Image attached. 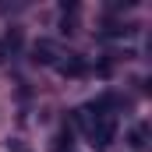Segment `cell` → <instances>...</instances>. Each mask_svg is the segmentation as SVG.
Returning a JSON list of instances; mask_svg holds the SVG:
<instances>
[{"mask_svg":"<svg viewBox=\"0 0 152 152\" xmlns=\"http://www.w3.org/2000/svg\"><path fill=\"white\" fill-rule=\"evenodd\" d=\"M85 134H88V145H92L96 152L110 149V145L117 142V117H96Z\"/></svg>","mask_w":152,"mask_h":152,"instance_id":"cell-1","label":"cell"},{"mask_svg":"<svg viewBox=\"0 0 152 152\" xmlns=\"http://www.w3.org/2000/svg\"><path fill=\"white\" fill-rule=\"evenodd\" d=\"M57 71H60L64 78H85V75H88V64H85L81 57H67V60L57 64Z\"/></svg>","mask_w":152,"mask_h":152,"instance_id":"cell-2","label":"cell"},{"mask_svg":"<svg viewBox=\"0 0 152 152\" xmlns=\"http://www.w3.org/2000/svg\"><path fill=\"white\" fill-rule=\"evenodd\" d=\"M32 53H36V57H32L36 64H57V46H53V42H36Z\"/></svg>","mask_w":152,"mask_h":152,"instance_id":"cell-3","label":"cell"},{"mask_svg":"<svg viewBox=\"0 0 152 152\" xmlns=\"http://www.w3.org/2000/svg\"><path fill=\"white\" fill-rule=\"evenodd\" d=\"M145 138H149V127L142 124V127H134V131L127 134V145H131V149H145Z\"/></svg>","mask_w":152,"mask_h":152,"instance_id":"cell-4","label":"cell"},{"mask_svg":"<svg viewBox=\"0 0 152 152\" xmlns=\"http://www.w3.org/2000/svg\"><path fill=\"white\" fill-rule=\"evenodd\" d=\"M7 57H11V53H7V46H4V42H0V64H4V60H7Z\"/></svg>","mask_w":152,"mask_h":152,"instance_id":"cell-5","label":"cell"}]
</instances>
